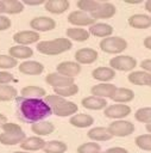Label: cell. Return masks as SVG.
Here are the masks:
<instances>
[{"instance_id":"obj_1","label":"cell","mask_w":151,"mask_h":153,"mask_svg":"<svg viewBox=\"0 0 151 153\" xmlns=\"http://www.w3.org/2000/svg\"><path fill=\"white\" fill-rule=\"evenodd\" d=\"M18 110L20 117L30 123L43 121L45 117L52 114L50 106L43 99L18 98Z\"/></svg>"},{"instance_id":"obj_2","label":"cell","mask_w":151,"mask_h":153,"mask_svg":"<svg viewBox=\"0 0 151 153\" xmlns=\"http://www.w3.org/2000/svg\"><path fill=\"white\" fill-rule=\"evenodd\" d=\"M44 102L50 106L54 115L59 117L73 116L77 112L78 106L74 102H69L65 98H62L56 94H48L45 96Z\"/></svg>"},{"instance_id":"obj_3","label":"cell","mask_w":151,"mask_h":153,"mask_svg":"<svg viewBox=\"0 0 151 153\" xmlns=\"http://www.w3.org/2000/svg\"><path fill=\"white\" fill-rule=\"evenodd\" d=\"M71 47L73 43L67 37H58L51 41H40L37 43V50L40 54L49 56H55L64 51H68L71 49Z\"/></svg>"},{"instance_id":"obj_4","label":"cell","mask_w":151,"mask_h":153,"mask_svg":"<svg viewBox=\"0 0 151 153\" xmlns=\"http://www.w3.org/2000/svg\"><path fill=\"white\" fill-rule=\"evenodd\" d=\"M4 133L0 134V143L6 146H14L21 143L26 139V134L18 123L7 122L2 126Z\"/></svg>"},{"instance_id":"obj_5","label":"cell","mask_w":151,"mask_h":153,"mask_svg":"<svg viewBox=\"0 0 151 153\" xmlns=\"http://www.w3.org/2000/svg\"><path fill=\"white\" fill-rule=\"evenodd\" d=\"M127 48V42L119 36H109L102 38L100 42V49L107 54H119Z\"/></svg>"},{"instance_id":"obj_6","label":"cell","mask_w":151,"mask_h":153,"mask_svg":"<svg viewBox=\"0 0 151 153\" xmlns=\"http://www.w3.org/2000/svg\"><path fill=\"white\" fill-rule=\"evenodd\" d=\"M108 131L112 136H118V137H124L128 136L134 131V124L130 121L125 120H118L112 122L108 126Z\"/></svg>"},{"instance_id":"obj_7","label":"cell","mask_w":151,"mask_h":153,"mask_svg":"<svg viewBox=\"0 0 151 153\" xmlns=\"http://www.w3.org/2000/svg\"><path fill=\"white\" fill-rule=\"evenodd\" d=\"M109 66L114 71L128 72L137 66V60L130 55H119L109 60Z\"/></svg>"},{"instance_id":"obj_8","label":"cell","mask_w":151,"mask_h":153,"mask_svg":"<svg viewBox=\"0 0 151 153\" xmlns=\"http://www.w3.org/2000/svg\"><path fill=\"white\" fill-rule=\"evenodd\" d=\"M68 22L76 26H92L95 24V19L90 17V14L82 11H73L68 16Z\"/></svg>"},{"instance_id":"obj_9","label":"cell","mask_w":151,"mask_h":153,"mask_svg":"<svg viewBox=\"0 0 151 153\" xmlns=\"http://www.w3.org/2000/svg\"><path fill=\"white\" fill-rule=\"evenodd\" d=\"M117 12V8L111 2H105V1H100V5L97 6V8L90 13V17L93 19H108L112 18Z\"/></svg>"},{"instance_id":"obj_10","label":"cell","mask_w":151,"mask_h":153,"mask_svg":"<svg viewBox=\"0 0 151 153\" xmlns=\"http://www.w3.org/2000/svg\"><path fill=\"white\" fill-rule=\"evenodd\" d=\"M40 38L39 33L32 30H25V31H18L13 35V41L18 45H27L38 42Z\"/></svg>"},{"instance_id":"obj_11","label":"cell","mask_w":151,"mask_h":153,"mask_svg":"<svg viewBox=\"0 0 151 153\" xmlns=\"http://www.w3.org/2000/svg\"><path fill=\"white\" fill-rule=\"evenodd\" d=\"M97 51L95 49L92 48H81L78 49L74 57H75V62H77L78 65H89L93 63L97 60Z\"/></svg>"},{"instance_id":"obj_12","label":"cell","mask_w":151,"mask_h":153,"mask_svg":"<svg viewBox=\"0 0 151 153\" xmlns=\"http://www.w3.org/2000/svg\"><path fill=\"white\" fill-rule=\"evenodd\" d=\"M56 73L68 76V78H75L81 72V66L75 61H63L57 65Z\"/></svg>"},{"instance_id":"obj_13","label":"cell","mask_w":151,"mask_h":153,"mask_svg":"<svg viewBox=\"0 0 151 153\" xmlns=\"http://www.w3.org/2000/svg\"><path fill=\"white\" fill-rule=\"evenodd\" d=\"M103 114L108 118H124L131 114V108L126 104H112L105 109Z\"/></svg>"},{"instance_id":"obj_14","label":"cell","mask_w":151,"mask_h":153,"mask_svg":"<svg viewBox=\"0 0 151 153\" xmlns=\"http://www.w3.org/2000/svg\"><path fill=\"white\" fill-rule=\"evenodd\" d=\"M30 26L36 31L45 32L56 27V22L50 17H36L30 22Z\"/></svg>"},{"instance_id":"obj_15","label":"cell","mask_w":151,"mask_h":153,"mask_svg":"<svg viewBox=\"0 0 151 153\" xmlns=\"http://www.w3.org/2000/svg\"><path fill=\"white\" fill-rule=\"evenodd\" d=\"M117 90V86L113 84H108V82H101L97 85H94L90 88V92L94 97H99V98H111L114 92Z\"/></svg>"},{"instance_id":"obj_16","label":"cell","mask_w":151,"mask_h":153,"mask_svg":"<svg viewBox=\"0 0 151 153\" xmlns=\"http://www.w3.org/2000/svg\"><path fill=\"white\" fill-rule=\"evenodd\" d=\"M45 81L49 85H51L54 88H59V87H64L74 84V78H68L58 73H49L45 76Z\"/></svg>"},{"instance_id":"obj_17","label":"cell","mask_w":151,"mask_h":153,"mask_svg":"<svg viewBox=\"0 0 151 153\" xmlns=\"http://www.w3.org/2000/svg\"><path fill=\"white\" fill-rule=\"evenodd\" d=\"M44 66L38 61H24L19 65V72L27 75H38L43 73Z\"/></svg>"},{"instance_id":"obj_18","label":"cell","mask_w":151,"mask_h":153,"mask_svg":"<svg viewBox=\"0 0 151 153\" xmlns=\"http://www.w3.org/2000/svg\"><path fill=\"white\" fill-rule=\"evenodd\" d=\"M44 6H45V10L50 13L62 14L69 8L70 2L68 0H48L45 1Z\"/></svg>"},{"instance_id":"obj_19","label":"cell","mask_w":151,"mask_h":153,"mask_svg":"<svg viewBox=\"0 0 151 153\" xmlns=\"http://www.w3.org/2000/svg\"><path fill=\"white\" fill-rule=\"evenodd\" d=\"M82 106L89 110H102L107 108V100L103 98H99V97H94V96H89L82 99L81 102Z\"/></svg>"},{"instance_id":"obj_20","label":"cell","mask_w":151,"mask_h":153,"mask_svg":"<svg viewBox=\"0 0 151 153\" xmlns=\"http://www.w3.org/2000/svg\"><path fill=\"white\" fill-rule=\"evenodd\" d=\"M89 35L92 33L95 37H109L113 33V27L109 24L106 23H95L94 25H92L89 27Z\"/></svg>"},{"instance_id":"obj_21","label":"cell","mask_w":151,"mask_h":153,"mask_svg":"<svg viewBox=\"0 0 151 153\" xmlns=\"http://www.w3.org/2000/svg\"><path fill=\"white\" fill-rule=\"evenodd\" d=\"M31 130L37 135V136H45L51 134L55 130V126L54 123L49 122V121H39L36 123L31 124Z\"/></svg>"},{"instance_id":"obj_22","label":"cell","mask_w":151,"mask_h":153,"mask_svg":"<svg viewBox=\"0 0 151 153\" xmlns=\"http://www.w3.org/2000/svg\"><path fill=\"white\" fill-rule=\"evenodd\" d=\"M45 143H46V141H44L42 137H39V136H31V137H26L20 143V147L24 151L32 152V151H38V149L44 148Z\"/></svg>"},{"instance_id":"obj_23","label":"cell","mask_w":151,"mask_h":153,"mask_svg":"<svg viewBox=\"0 0 151 153\" xmlns=\"http://www.w3.org/2000/svg\"><path fill=\"white\" fill-rule=\"evenodd\" d=\"M127 22L128 25L134 29H147L151 26V17L147 14H133Z\"/></svg>"},{"instance_id":"obj_24","label":"cell","mask_w":151,"mask_h":153,"mask_svg":"<svg viewBox=\"0 0 151 153\" xmlns=\"http://www.w3.org/2000/svg\"><path fill=\"white\" fill-rule=\"evenodd\" d=\"M8 55L15 60L18 59H21V60H25V59H29L33 55V50L30 48V47H26V45H13L8 49Z\"/></svg>"},{"instance_id":"obj_25","label":"cell","mask_w":151,"mask_h":153,"mask_svg":"<svg viewBox=\"0 0 151 153\" xmlns=\"http://www.w3.org/2000/svg\"><path fill=\"white\" fill-rule=\"evenodd\" d=\"M20 94H21V98L42 99V97H45V96H46V91H45L43 87L34 86V85H30V86H25L24 88H21Z\"/></svg>"},{"instance_id":"obj_26","label":"cell","mask_w":151,"mask_h":153,"mask_svg":"<svg viewBox=\"0 0 151 153\" xmlns=\"http://www.w3.org/2000/svg\"><path fill=\"white\" fill-rule=\"evenodd\" d=\"M92 75L95 80L107 82L115 76V71L112 69L111 67H97L92 72Z\"/></svg>"},{"instance_id":"obj_27","label":"cell","mask_w":151,"mask_h":153,"mask_svg":"<svg viewBox=\"0 0 151 153\" xmlns=\"http://www.w3.org/2000/svg\"><path fill=\"white\" fill-rule=\"evenodd\" d=\"M134 92L126 87H117L114 94L111 97V99L115 103H128L133 100Z\"/></svg>"},{"instance_id":"obj_28","label":"cell","mask_w":151,"mask_h":153,"mask_svg":"<svg viewBox=\"0 0 151 153\" xmlns=\"http://www.w3.org/2000/svg\"><path fill=\"white\" fill-rule=\"evenodd\" d=\"M69 123L77 128H87L94 123V118L88 114H75L70 117Z\"/></svg>"},{"instance_id":"obj_29","label":"cell","mask_w":151,"mask_h":153,"mask_svg":"<svg viewBox=\"0 0 151 153\" xmlns=\"http://www.w3.org/2000/svg\"><path fill=\"white\" fill-rule=\"evenodd\" d=\"M87 136L90 140H93V141H107V140H111L113 137L109 134L108 129L105 128V127H95V128H92L87 133Z\"/></svg>"},{"instance_id":"obj_30","label":"cell","mask_w":151,"mask_h":153,"mask_svg":"<svg viewBox=\"0 0 151 153\" xmlns=\"http://www.w3.org/2000/svg\"><path fill=\"white\" fill-rule=\"evenodd\" d=\"M67 38L76 42H84L89 38V32L82 27H69L65 31Z\"/></svg>"},{"instance_id":"obj_31","label":"cell","mask_w":151,"mask_h":153,"mask_svg":"<svg viewBox=\"0 0 151 153\" xmlns=\"http://www.w3.org/2000/svg\"><path fill=\"white\" fill-rule=\"evenodd\" d=\"M44 152L45 153H64L68 149V146L65 142L59 141V140H51L48 141L44 146Z\"/></svg>"},{"instance_id":"obj_32","label":"cell","mask_w":151,"mask_h":153,"mask_svg":"<svg viewBox=\"0 0 151 153\" xmlns=\"http://www.w3.org/2000/svg\"><path fill=\"white\" fill-rule=\"evenodd\" d=\"M147 72L144 71H136V72H131L128 74V81L133 85H138V86H146V80H147Z\"/></svg>"},{"instance_id":"obj_33","label":"cell","mask_w":151,"mask_h":153,"mask_svg":"<svg viewBox=\"0 0 151 153\" xmlns=\"http://www.w3.org/2000/svg\"><path fill=\"white\" fill-rule=\"evenodd\" d=\"M18 91L11 85H0V102H8L17 98Z\"/></svg>"},{"instance_id":"obj_34","label":"cell","mask_w":151,"mask_h":153,"mask_svg":"<svg viewBox=\"0 0 151 153\" xmlns=\"http://www.w3.org/2000/svg\"><path fill=\"white\" fill-rule=\"evenodd\" d=\"M4 6H5V13L8 14H18L24 10L23 2L18 0H4Z\"/></svg>"},{"instance_id":"obj_35","label":"cell","mask_w":151,"mask_h":153,"mask_svg":"<svg viewBox=\"0 0 151 153\" xmlns=\"http://www.w3.org/2000/svg\"><path fill=\"white\" fill-rule=\"evenodd\" d=\"M100 5V1H95V0H78L76 2V6L78 8V11L86 12V13H92L94 12L97 6Z\"/></svg>"},{"instance_id":"obj_36","label":"cell","mask_w":151,"mask_h":153,"mask_svg":"<svg viewBox=\"0 0 151 153\" xmlns=\"http://www.w3.org/2000/svg\"><path fill=\"white\" fill-rule=\"evenodd\" d=\"M54 92L56 96H59L62 98H65V97H70V96H74L78 92V86L74 82L71 85H68V86H64V87H59V88H54Z\"/></svg>"},{"instance_id":"obj_37","label":"cell","mask_w":151,"mask_h":153,"mask_svg":"<svg viewBox=\"0 0 151 153\" xmlns=\"http://www.w3.org/2000/svg\"><path fill=\"white\" fill-rule=\"evenodd\" d=\"M136 145L143 151H151V134L138 135L134 140Z\"/></svg>"},{"instance_id":"obj_38","label":"cell","mask_w":151,"mask_h":153,"mask_svg":"<svg viewBox=\"0 0 151 153\" xmlns=\"http://www.w3.org/2000/svg\"><path fill=\"white\" fill-rule=\"evenodd\" d=\"M101 146L97 142H84L77 147V153H99Z\"/></svg>"},{"instance_id":"obj_39","label":"cell","mask_w":151,"mask_h":153,"mask_svg":"<svg viewBox=\"0 0 151 153\" xmlns=\"http://www.w3.org/2000/svg\"><path fill=\"white\" fill-rule=\"evenodd\" d=\"M134 118L141 123H151V108H140L136 111Z\"/></svg>"},{"instance_id":"obj_40","label":"cell","mask_w":151,"mask_h":153,"mask_svg":"<svg viewBox=\"0 0 151 153\" xmlns=\"http://www.w3.org/2000/svg\"><path fill=\"white\" fill-rule=\"evenodd\" d=\"M18 66V60L11 57L10 55H1L0 54V68L1 69H10Z\"/></svg>"},{"instance_id":"obj_41","label":"cell","mask_w":151,"mask_h":153,"mask_svg":"<svg viewBox=\"0 0 151 153\" xmlns=\"http://www.w3.org/2000/svg\"><path fill=\"white\" fill-rule=\"evenodd\" d=\"M13 80V75L10 72L0 71V85H6Z\"/></svg>"},{"instance_id":"obj_42","label":"cell","mask_w":151,"mask_h":153,"mask_svg":"<svg viewBox=\"0 0 151 153\" xmlns=\"http://www.w3.org/2000/svg\"><path fill=\"white\" fill-rule=\"evenodd\" d=\"M11 25H12V22H11L10 18H7L5 16H0V31L10 29Z\"/></svg>"},{"instance_id":"obj_43","label":"cell","mask_w":151,"mask_h":153,"mask_svg":"<svg viewBox=\"0 0 151 153\" xmlns=\"http://www.w3.org/2000/svg\"><path fill=\"white\" fill-rule=\"evenodd\" d=\"M140 67L144 69V72H147V73H151V60L147 59V60H143L140 62Z\"/></svg>"},{"instance_id":"obj_44","label":"cell","mask_w":151,"mask_h":153,"mask_svg":"<svg viewBox=\"0 0 151 153\" xmlns=\"http://www.w3.org/2000/svg\"><path fill=\"white\" fill-rule=\"evenodd\" d=\"M103 153H128L127 149L122 148V147H111L108 149H106Z\"/></svg>"},{"instance_id":"obj_45","label":"cell","mask_w":151,"mask_h":153,"mask_svg":"<svg viewBox=\"0 0 151 153\" xmlns=\"http://www.w3.org/2000/svg\"><path fill=\"white\" fill-rule=\"evenodd\" d=\"M21 2H23V5H29V6H38V5L45 4L44 0H36V1H33V0H23Z\"/></svg>"},{"instance_id":"obj_46","label":"cell","mask_w":151,"mask_h":153,"mask_svg":"<svg viewBox=\"0 0 151 153\" xmlns=\"http://www.w3.org/2000/svg\"><path fill=\"white\" fill-rule=\"evenodd\" d=\"M144 47L151 50V36H147V37L144 39Z\"/></svg>"},{"instance_id":"obj_47","label":"cell","mask_w":151,"mask_h":153,"mask_svg":"<svg viewBox=\"0 0 151 153\" xmlns=\"http://www.w3.org/2000/svg\"><path fill=\"white\" fill-rule=\"evenodd\" d=\"M5 123H7V117H6L5 115L0 114V128H2V126H4Z\"/></svg>"},{"instance_id":"obj_48","label":"cell","mask_w":151,"mask_h":153,"mask_svg":"<svg viewBox=\"0 0 151 153\" xmlns=\"http://www.w3.org/2000/svg\"><path fill=\"white\" fill-rule=\"evenodd\" d=\"M145 10L147 11V12H150L151 13V0H147V1H145Z\"/></svg>"},{"instance_id":"obj_49","label":"cell","mask_w":151,"mask_h":153,"mask_svg":"<svg viewBox=\"0 0 151 153\" xmlns=\"http://www.w3.org/2000/svg\"><path fill=\"white\" fill-rule=\"evenodd\" d=\"M125 2L126 4H131V5H138V4H141L143 1H140V0H137V1H132V0H125Z\"/></svg>"},{"instance_id":"obj_50","label":"cell","mask_w":151,"mask_h":153,"mask_svg":"<svg viewBox=\"0 0 151 153\" xmlns=\"http://www.w3.org/2000/svg\"><path fill=\"white\" fill-rule=\"evenodd\" d=\"M5 13V6H4V0H0V16Z\"/></svg>"},{"instance_id":"obj_51","label":"cell","mask_w":151,"mask_h":153,"mask_svg":"<svg viewBox=\"0 0 151 153\" xmlns=\"http://www.w3.org/2000/svg\"><path fill=\"white\" fill-rule=\"evenodd\" d=\"M146 86H150V87H151V73H149V75H147V80H146Z\"/></svg>"},{"instance_id":"obj_52","label":"cell","mask_w":151,"mask_h":153,"mask_svg":"<svg viewBox=\"0 0 151 153\" xmlns=\"http://www.w3.org/2000/svg\"><path fill=\"white\" fill-rule=\"evenodd\" d=\"M145 128H146V130H147V131L151 134V123H147V124L145 126Z\"/></svg>"},{"instance_id":"obj_53","label":"cell","mask_w":151,"mask_h":153,"mask_svg":"<svg viewBox=\"0 0 151 153\" xmlns=\"http://www.w3.org/2000/svg\"><path fill=\"white\" fill-rule=\"evenodd\" d=\"M12 153H30V152H21V151H15V152H12Z\"/></svg>"},{"instance_id":"obj_54","label":"cell","mask_w":151,"mask_h":153,"mask_svg":"<svg viewBox=\"0 0 151 153\" xmlns=\"http://www.w3.org/2000/svg\"><path fill=\"white\" fill-rule=\"evenodd\" d=\"M99 153H103V152H99Z\"/></svg>"}]
</instances>
